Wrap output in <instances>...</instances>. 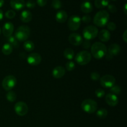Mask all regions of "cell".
<instances>
[{
    "label": "cell",
    "mask_w": 127,
    "mask_h": 127,
    "mask_svg": "<svg viewBox=\"0 0 127 127\" xmlns=\"http://www.w3.org/2000/svg\"><path fill=\"white\" fill-rule=\"evenodd\" d=\"M65 69L63 66H58L55 67L53 69V71H52V76L55 79H60L62 77L64 76V75L65 74Z\"/></svg>",
    "instance_id": "9a60e30c"
},
{
    "label": "cell",
    "mask_w": 127,
    "mask_h": 127,
    "mask_svg": "<svg viewBox=\"0 0 127 127\" xmlns=\"http://www.w3.org/2000/svg\"><path fill=\"white\" fill-rule=\"evenodd\" d=\"M52 6L55 9H59L62 6V2L60 0H53L52 3Z\"/></svg>",
    "instance_id": "f546056e"
},
{
    "label": "cell",
    "mask_w": 127,
    "mask_h": 127,
    "mask_svg": "<svg viewBox=\"0 0 127 127\" xmlns=\"http://www.w3.org/2000/svg\"><path fill=\"white\" fill-rule=\"evenodd\" d=\"M32 19V14L29 11L25 10L21 12L20 15V19L24 23H28Z\"/></svg>",
    "instance_id": "ffe728a7"
},
{
    "label": "cell",
    "mask_w": 127,
    "mask_h": 127,
    "mask_svg": "<svg viewBox=\"0 0 127 127\" xmlns=\"http://www.w3.org/2000/svg\"><path fill=\"white\" fill-rule=\"evenodd\" d=\"M14 31V25L12 22H7L4 24L2 26V32L4 35L6 37H8L12 35Z\"/></svg>",
    "instance_id": "5bb4252c"
},
{
    "label": "cell",
    "mask_w": 127,
    "mask_h": 127,
    "mask_svg": "<svg viewBox=\"0 0 127 127\" xmlns=\"http://www.w3.org/2000/svg\"><path fill=\"white\" fill-rule=\"evenodd\" d=\"M63 55H64V57L66 59L69 60H71L74 58V53L73 49L70 48H68L64 50V52H63Z\"/></svg>",
    "instance_id": "d4e9b609"
},
{
    "label": "cell",
    "mask_w": 127,
    "mask_h": 127,
    "mask_svg": "<svg viewBox=\"0 0 127 127\" xmlns=\"http://www.w3.org/2000/svg\"><path fill=\"white\" fill-rule=\"evenodd\" d=\"M25 6L29 9H33L35 7V3L32 0H28L25 4Z\"/></svg>",
    "instance_id": "836d02e7"
},
{
    "label": "cell",
    "mask_w": 127,
    "mask_h": 127,
    "mask_svg": "<svg viewBox=\"0 0 127 127\" xmlns=\"http://www.w3.org/2000/svg\"><path fill=\"white\" fill-rule=\"evenodd\" d=\"M82 47L84 48V49H88V48H90L91 47V42L89 40H83V43H82Z\"/></svg>",
    "instance_id": "74e56055"
},
{
    "label": "cell",
    "mask_w": 127,
    "mask_h": 127,
    "mask_svg": "<svg viewBox=\"0 0 127 127\" xmlns=\"http://www.w3.org/2000/svg\"><path fill=\"white\" fill-rule=\"evenodd\" d=\"M17 84L16 77L12 75H9L5 77L2 81V86L4 90L7 91H11Z\"/></svg>",
    "instance_id": "52a82bcc"
},
{
    "label": "cell",
    "mask_w": 127,
    "mask_h": 127,
    "mask_svg": "<svg viewBox=\"0 0 127 127\" xmlns=\"http://www.w3.org/2000/svg\"><path fill=\"white\" fill-rule=\"evenodd\" d=\"M14 110L17 115L19 116H24L28 112L29 107L26 103L20 101L15 104Z\"/></svg>",
    "instance_id": "30bf717a"
},
{
    "label": "cell",
    "mask_w": 127,
    "mask_h": 127,
    "mask_svg": "<svg viewBox=\"0 0 127 127\" xmlns=\"http://www.w3.org/2000/svg\"><path fill=\"white\" fill-rule=\"evenodd\" d=\"M109 0H95L94 4L98 9H102L107 7L109 4Z\"/></svg>",
    "instance_id": "7402d4cb"
},
{
    "label": "cell",
    "mask_w": 127,
    "mask_h": 127,
    "mask_svg": "<svg viewBox=\"0 0 127 127\" xmlns=\"http://www.w3.org/2000/svg\"><path fill=\"white\" fill-rule=\"evenodd\" d=\"M120 50H121V48H120V45L117 43H113L110 45L108 48V53L112 57L118 55L120 53Z\"/></svg>",
    "instance_id": "e0dca14e"
},
{
    "label": "cell",
    "mask_w": 127,
    "mask_h": 127,
    "mask_svg": "<svg viewBox=\"0 0 127 127\" xmlns=\"http://www.w3.org/2000/svg\"><path fill=\"white\" fill-rule=\"evenodd\" d=\"M99 39L103 42H107L110 40V33L106 29H102L98 33Z\"/></svg>",
    "instance_id": "d6986e66"
},
{
    "label": "cell",
    "mask_w": 127,
    "mask_h": 127,
    "mask_svg": "<svg viewBox=\"0 0 127 127\" xmlns=\"http://www.w3.org/2000/svg\"><path fill=\"white\" fill-rule=\"evenodd\" d=\"M31 35V29L27 26H19L15 32L14 37L17 41L25 42L27 40Z\"/></svg>",
    "instance_id": "3957f363"
},
{
    "label": "cell",
    "mask_w": 127,
    "mask_h": 127,
    "mask_svg": "<svg viewBox=\"0 0 127 127\" xmlns=\"http://www.w3.org/2000/svg\"><path fill=\"white\" fill-rule=\"evenodd\" d=\"M105 102L109 105L112 107L116 106L119 103V99L117 95L112 94V93H109L105 95Z\"/></svg>",
    "instance_id": "4fadbf2b"
},
{
    "label": "cell",
    "mask_w": 127,
    "mask_h": 127,
    "mask_svg": "<svg viewBox=\"0 0 127 127\" xmlns=\"http://www.w3.org/2000/svg\"><path fill=\"white\" fill-rule=\"evenodd\" d=\"M55 19L56 21L59 23H64L68 19V14L66 11L61 10L56 14Z\"/></svg>",
    "instance_id": "ac0fdd59"
},
{
    "label": "cell",
    "mask_w": 127,
    "mask_h": 127,
    "mask_svg": "<svg viewBox=\"0 0 127 127\" xmlns=\"http://www.w3.org/2000/svg\"><path fill=\"white\" fill-rule=\"evenodd\" d=\"M98 29L94 26H88L84 29L83 31V37L85 40H89L94 39L98 35Z\"/></svg>",
    "instance_id": "8992f818"
},
{
    "label": "cell",
    "mask_w": 127,
    "mask_h": 127,
    "mask_svg": "<svg viewBox=\"0 0 127 127\" xmlns=\"http://www.w3.org/2000/svg\"><path fill=\"white\" fill-rule=\"evenodd\" d=\"M81 9L84 13L89 14L93 10V6L89 1H84L81 5Z\"/></svg>",
    "instance_id": "44dd1931"
},
{
    "label": "cell",
    "mask_w": 127,
    "mask_h": 127,
    "mask_svg": "<svg viewBox=\"0 0 127 127\" xmlns=\"http://www.w3.org/2000/svg\"><path fill=\"white\" fill-rule=\"evenodd\" d=\"M42 57L39 53H32L28 55L27 62L31 66H37L41 63Z\"/></svg>",
    "instance_id": "8fae6325"
},
{
    "label": "cell",
    "mask_w": 127,
    "mask_h": 127,
    "mask_svg": "<svg viewBox=\"0 0 127 127\" xmlns=\"http://www.w3.org/2000/svg\"><path fill=\"white\" fill-rule=\"evenodd\" d=\"M81 23V19L80 17L79 16L74 15V16H71L68 19V27L70 31H76L79 29Z\"/></svg>",
    "instance_id": "ba28073f"
},
{
    "label": "cell",
    "mask_w": 127,
    "mask_h": 127,
    "mask_svg": "<svg viewBox=\"0 0 127 127\" xmlns=\"http://www.w3.org/2000/svg\"><path fill=\"white\" fill-rule=\"evenodd\" d=\"M110 91L112 92V93L115 95H119V94L121 93L122 92V89L121 88H120L119 86H117V85H114L111 88H110Z\"/></svg>",
    "instance_id": "f1b7e54d"
},
{
    "label": "cell",
    "mask_w": 127,
    "mask_h": 127,
    "mask_svg": "<svg viewBox=\"0 0 127 127\" xmlns=\"http://www.w3.org/2000/svg\"><path fill=\"white\" fill-rule=\"evenodd\" d=\"M1 28H0V34H1Z\"/></svg>",
    "instance_id": "f6af8a7d"
},
{
    "label": "cell",
    "mask_w": 127,
    "mask_h": 127,
    "mask_svg": "<svg viewBox=\"0 0 127 127\" xmlns=\"http://www.w3.org/2000/svg\"><path fill=\"white\" fill-rule=\"evenodd\" d=\"M4 3V0H0V7H1L3 6Z\"/></svg>",
    "instance_id": "ee69618b"
},
{
    "label": "cell",
    "mask_w": 127,
    "mask_h": 127,
    "mask_svg": "<svg viewBox=\"0 0 127 127\" xmlns=\"http://www.w3.org/2000/svg\"><path fill=\"white\" fill-rule=\"evenodd\" d=\"M16 94L15 93V92L12 91H9L8 93L6 94V99L8 101L11 102H14L16 100Z\"/></svg>",
    "instance_id": "83f0119b"
},
{
    "label": "cell",
    "mask_w": 127,
    "mask_h": 127,
    "mask_svg": "<svg viewBox=\"0 0 127 127\" xmlns=\"http://www.w3.org/2000/svg\"><path fill=\"white\" fill-rule=\"evenodd\" d=\"M107 26L108 29L111 31H114L117 28L116 24H115V23H114L113 22H108L107 24Z\"/></svg>",
    "instance_id": "e575fe53"
},
{
    "label": "cell",
    "mask_w": 127,
    "mask_h": 127,
    "mask_svg": "<svg viewBox=\"0 0 127 127\" xmlns=\"http://www.w3.org/2000/svg\"><path fill=\"white\" fill-rule=\"evenodd\" d=\"M95 96L98 98H102L105 95V93L104 90H103L102 89H100V88H99V89H96L95 91Z\"/></svg>",
    "instance_id": "d6a6232c"
},
{
    "label": "cell",
    "mask_w": 127,
    "mask_h": 127,
    "mask_svg": "<svg viewBox=\"0 0 127 127\" xmlns=\"http://www.w3.org/2000/svg\"><path fill=\"white\" fill-rule=\"evenodd\" d=\"M24 0H11L10 5L13 9L19 11L23 9L25 6Z\"/></svg>",
    "instance_id": "2e32d148"
},
{
    "label": "cell",
    "mask_w": 127,
    "mask_h": 127,
    "mask_svg": "<svg viewBox=\"0 0 127 127\" xmlns=\"http://www.w3.org/2000/svg\"><path fill=\"white\" fill-rule=\"evenodd\" d=\"M2 52L5 55H9L13 51V47L9 43H6L4 44L2 47Z\"/></svg>",
    "instance_id": "603a6c76"
},
{
    "label": "cell",
    "mask_w": 127,
    "mask_h": 127,
    "mask_svg": "<svg viewBox=\"0 0 127 127\" xmlns=\"http://www.w3.org/2000/svg\"><path fill=\"white\" fill-rule=\"evenodd\" d=\"M112 1H117V0H112Z\"/></svg>",
    "instance_id": "bcb514c9"
},
{
    "label": "cell",
    "mask_w": 127,
    "mask_h": 127,
    "mask_svg": "<svg viewBox=\"0 0 127 127\" xmlns=\"http://www.w3.org/2000/svg\"><path fill=\"white\" fill-rule=\"evenodd\" d=\"M91 79L93 81H97L100 79V74L97 72H93L91 74Z\"/></svg>",
    "instance_id": "d590c367"
},
{
    "label": "cell",
    "mask_w": 127,
    "mask_h": 127,
    "mask_svg": "<svg viewBox=\"0 0 127 127\" xmlns=\"http://www.w3.org/2000/svg\"><path fill=\"white\" fill-rule=\"evenodd\" d=\"M75 63L73 62H72V61H69V62H67L66 63V69L68 71H73L75 68Z\"/></svg>",
    "instance_id": "4dcf8cb0"
},
{
    "label": "cell",
    "mask_w": 127,
    "mask_h": 127,
    "mask_svg": "<svg viewBox=\"0 0 127 127\" xmlns=\"http://www.w3.org/2000/svg\"><path fill=\"white\" fill-rule=\"evenodd\" d=\"M127 4H125V6H124V13H125V14L127 15Z\"/></svg>",
    "instance_id": "7bdbcfd3"
},
{
    "label": "cell",
    "mask_w": 127,
    "mask_h": 127,
    "mask_svg": "<svg viewBox=\"0 0 127 127\" xmlns=\"http://www.w3.org/2000/svg\"><path fill=\"white\" fill-rule=\"evenodd\" d=\"M86 1H88V0H86Z\"/></svg>",
    "instance_id": "7dc6e473"
},
{
    "label": "cell",
    "mask_w": 127,
    "mask_h": 127,
    "mask_svg": "<svg viewBox=\"0 0 127 127\" xmlns=\"http://www.w3.org/2000/svg\"><path fill=\"white\" fill-rule=\"evenodd\" d=\"M81 21H83L84 23H89V22L91 21V17L89 15H84V16H83L82 19H81Z\"/></svg>",
    "instance_id": "8d00e7d4"
},
{
    "label": "cell",
    "mask_w": 127,
    "mask_h": 127,
    "mask_svg": "<svg viewBox=\"0 0 127 127\" xmlns=\"http://www.w3.org/2000/svg\"><path fill=\"white\" fill-rule=\"evenodd\" d=\"M23 47L25 50L27 51V52H32L35 48L34 43L31 40H26L24 43Z\"/></svg>",
    "instance_id": "cb8c5ba5"
},
{
    "label": "cell",
    "mask_w": 127,
    "mask_h": 127,
    "mask_svg": "<svg viewBox=\"0 0 127 127\" xmlns=\"http://www.w3.org/2000/svg\"><path fill=\"white\" fill-rule=\"evenodd\" d=\"M109 12L105 10H102L97 12L94 17V24L96 26L99 27H102L106 26L109 22Z\"/></svg>",
    "instance_id": "7a4b0ae2"
},
{
    "label": "cell",
    "mask_w": 127,
    "mask_h": 127,
    "mask_svg": "<svg viewBox=\"0 0 127 127\" xmlns=\"http://www.w3.org/2000/svg\"><path fill=\"white\" fill-rule=\"evenodd\" d=\"M108 111L105 109H100L97 111L96 115L100 119H104L107 116Z\"/></svg>",
    "instance_id": "484cf974"
},
{
    "label": "cell",
    "mask_w": 127,
    "mask_h": 127,
    "mask_svg": "<svg viewBox=\"0 0 127 127\" xmlns=\"http://www.w3.org/2000/svg\"><path fill=\"white\" fill-rule=\"evenodd\" d=\"M47 0H37V2L38 5L40 7H43L46 5Z\"/></svg>",
    "instance_id": "ab89813d"
},
{
    "label": "cell",
    "mask_w": 127,
    "mask_h": 127,
    "mask_svg": "<svg viewBox=\"0 0 127 127\" xmlns=\"http://www.w3.org/2000/svg\"><path fill=\"white\" fill-rule=\"evenodd\" d=\"M100 85L104 88H111L115 84V79L113 76L106 74L100 79Z\"/></svg>",
    "instance_id": "9c48e42d"
},
{
    "label": "cell",
    "mask_w": 127,
    "mask_h": 127,
    "mask_svg": "<svg viewBox=\"0 0 127 127\" xmlns=\"http://www.w3.org/2000/svg\"><path fill=\"white\" fill-rule=\"evenodd\" d=\"M108 10L110 11L112 13H115L117 11V9L116 6L114 4H109L108 5Z\"/></svg>",
    "instance_id": "f35d334b"
},
{
    "label": "cell",
    "mask_w": 127,
    "mask_h": 127,
    "mask_svg": "<svg viewBox=\"0 0 127 127\" xmlns=\"http://www.w3.org/2000/svg\"><path fill=\"white\" fill-rule=\"evenodd\" d=\"M6 40L7 41L9 44H11L12 47H14L16 48H17L19 47V43H18V41L17 40L16 38H15L14 36L11 35L9 37H7V39Z\"/></svg>",
    "instance_id": "4316f807"
},
{
    "label": "cell",
    "mask_w": 127,
    "mask_h": 127,
    "mask_svg": "<svg viewBox=\"0 0 127 127\" xmlns=\"http://www.w3.org/2000/svg\"><path fill=\"white\" fill-rule=\"evenodd\" d=\"M68 40H69V42L71 44L75 46L81 45L83 42L82 36L77 33H73L69 35Z\"/></svg>",
    "instance_id": "7c38bea8"
},
{
    "label": "cell",
    "mask_w": 127,
    "mask_h": 127,
    "mask_svg": "<svg viewBox=\"0 0 127 127\" xmlns=\"http://www.w3.org/2000/svg\"><path fill=\"white\" fill-rule=\"evenodd\" d=\"M122 38H123V40H124V42H125V43H127V30L125 31V32H124V34H123Z\"/></svg>",
    "instance_id": "60d3db41"
},
{
    "label": "cell",
    "mask_w": 127,
    "mask_h": 127,
    "mask_svg": "<svg viewBox=\"0 0 127 127\" xmlns=\"http://www.w3.org/2000/svg\"><path fill=\"white\" fill-rule=\"evenodd\" d=\"M81 109L88 114H93L97 110V104L93 99H85L81 104Z\"/></svg>",
    "instance_id": "5b68a950"
},
{
    "label": "cell",
    "mask_w": 127,
    "mask_h": 127,
    "mask_svg": "<svg viewBox=\"0 0 127 127\" xmlns=\"http://www.w3.org/2000/svg\"><path fill=\"white\" fill-rule=\"evenodd\" d=\"M92 55L90 52L87 50L79 52L75 57V61L79 65H86L91 60Z\"/></svg>",
    "instance_id": "277c9868"
},
{
    "label": "cell",
    "mask_w": 127,
    "mask_h": 127,
    "mask_svg": "<svg viewBox=\"0 0 127 127\" xmlns=\"http://www.w3.org/2000/svg\"><path fill=\"white\" fill-rule=\"evenodd\" d=\"M3 18V12L1 9H0V21Z\"/></svg>",
    "instance_id": "b9f144b4"
},
{
    "label": "cell",
    "mask_w": 127,
    "mask_h": 127,
    "mask_svg": "<svg viewBox=\"0 0 127 127\" xmlns=\"http://www.w3.org/2000/svg\"><path fill=\"white\" fill-rule=\"evenodd\" d=\"M5 16L9 19H13L16 16V12L14 10H8L5 13Z\"/></svg>",
    "instance_id": "1f68e13d"
},
{
    "label": "cell",
    "mask_w": 127,
    "mask_h": 127,
    "mask_svg": "<svg viewBox=\"0 0 127 127\" xmlns=\"http://www.w3.org/2000/svg\"><path fill=\"white\" fill-rule=\"evenodd\" d=\"M91 54L94 58L97 60H100L106 55L107 49L104 43L101 42H95L91 46Z\"/></svg>",
    "instance_id": "6da1fadb"
}]
</instances>
